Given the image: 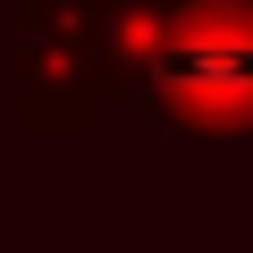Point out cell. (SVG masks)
Wrapping results in <instances>:
<instances>
[{
  "mask_svg": "<svg viewBox=\"0 0 253 253\" xmlns=\"http://www.w3.org/2000/svg\"><path fill=\"white\" fill-rule=\"evenodd\" d=\"M135 51L152 126L253 135V0H177Z\"/></svg>",
  "mask_w": 253,
  "mask_h": 253,
  "instance_id": "cell-1",
  "label": "cell"
}]
</instances>
